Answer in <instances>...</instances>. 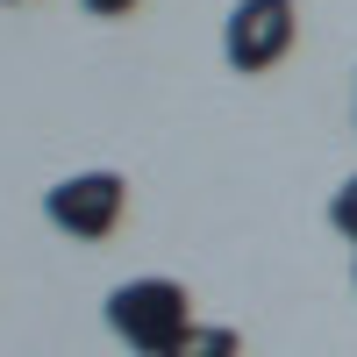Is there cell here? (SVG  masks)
I'll list each match as a JSON object with an SVG mask.
<instances>
[{
	"label": "cell",
	"mask_w": 357,
	"mask_h": 357,
	"mask_svg": "<svg viewBox=\"0 0 357 357\" xmlns=\"http://www.w3.org/2000/svg\"><path fill=\"white\" fill-rule=\"evenodd\" d=\"M107 329L136 357H172V343L193 329V293L178 279H129L107 293Z\"/></svg>",
	"instance_id": "obj_1"
},
{
	"label": "cell",
	"mask_w": 357,
	"mask_h": 357,
	"mask_svg": "<svg viewBox=\"0 0 357 357\" xmlns=\"http://www.w3.org/2000/svg\"><path fill=\"white\" fill-rule=\"evenodd\" d=\"M293 43H301V8H293V0H236L229 22H222V57L243 79L286 65Z\"/></svg>",
	"instance_id": "obj_2"
},
{
	"label": "cell",
	"mask_w": 357,
	"mask_h": 357,
	"mask_svg": "<svg viewBox=\"0 0 357 357\" xmlns=\"http://www.w3.org/2000/svg\"><path fill=\"white\" fill-rule=\"evenodd\" d=\"M43 215H50V229L79 236V243H107L129 215V178L122 172H72L43 193Z\"/></svg>",
	"instance_id": "obj_3"
},
{
	"label": "cell",
	"mask_w": 357,
	"mask_h": 357,
	"mask_svg": "<svg viewBox=\"0 0 357 357\" xmlns=\"http://www.w3.org/2000/svg\"><path fill=\"white\" fill-rule=\"evenodd\" d=\"M243 343H236V329H222V321H193L186 336L172 343V357H236Z\"/></svg>",
	"instance_id": "obj_4"
},
{
	"label": "cell",
	"mask_w": 357,
	"mask_h": 357,
	"mask_svg": "<svg viewBox=\"0 0 357 357\" xmlns=\"http://www.w3.org/2000/svg\"><path fill=\"white\" fill-rule=\"evenodd\" d=\"M329 222H336V236H350V243H357V172L329 193Z\"/></svg>",
	"instance_id": "obj_5"
},
{
	"label": "cell",
	"mask_w": 357,
	"mask_h": 357,
	"mask_svg": "<svg viewBox=\"0 0 357 357\" xmlns=\"http://www.w3.org/2000/svg\"><path fill=\"white\" fill-rule=\"evenodd\" d=\"M79 8H86V15H100V22H107V15H129V8H143V0H79Z\"/></svg>",
	"instance_id": "obj_6"
},
{
	"label": "cell",
	"mask_w": 357,
	"mask_h": 357,
	"mask_svg": "<svg viewBox=\"0 0 357 357\" xmlns=\"http://www.w3.org/2000/svg\"><path fill=\"white\" fill-rule=\"evenodd\" d=\"M350 279H357V243H350Z\"/></svg>",
	"instance_id": "obj_7"
},
{
	"label": "cell",
	"mask_w": 357,
	"mask_h": 357,
	"mask_svg": "<svg viewBox=\"0 0 357 357\" xmlns=\"http://www.w3.org/2000/svg\"><path fill=\"white\" fill-rule=\"evenodd\" d=\"M0 8H15V0H0Z\"/></svg>",
	"instance_id": "obj_8"
}]
</instances>
